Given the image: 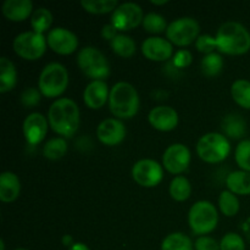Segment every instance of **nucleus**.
<instances>
[{"instance_id":"f257e3e1","label":"nucleus","mask_w":250,"mask_h":250,"mask_svg":"<svg viewBox=\"0 0 250 250\" xmlns=\"http://www.w3.org/2000/svg\"><path fill=\"white\" fill-rule=\"evenodd\" d=\"M48 121L55 133L65 138H71L80 127V109L72 99H56L49 107Z\"/></svg>"},{"instance_id":"f03ea898","label":"nucleus","mask_w":250,"mask_h":250,"mask_svg":"<svg viewBox=\"0 0 250 250\" xmlns=\"http://www.w3.org/2000/svg\"><path fill=\"white\" fill-rule=\"evenodd\" d=\"M215 38L217 50L226 55H243L250 50V33L239 22H225Z\"/></svg>"},{"instance_id":"7ed1b4c3","label":"nucleus","mask_w":250,"mask_h":250,"mask_svg":"<svg viewBox=\"0 0 250 250\" xmlns=\"http://www.w3.org/2000/svg\"><path fill=\"white\" fill-rule=\"evenodd\" d=\"M109 107L117 119H132L139 110V95L136 88L127 82H119L110 89Z\"/></svg>"},{"instance_id":"20e7f679","label":"nucleus","mask_w":250,"mask_h":250,"mask_svg":"<svg viewBox=\"0 0 250 250\" xmlns=\"http://www.w3.org/2000/svg\"><path fill=\"white\" fill-rule=\"evenodd\" d=\"M231 144L225 134L210 132L199 138L197 143V154L208 164H219L229 158Z\"/></svg>"},{"instance_id":"39448f33","label":"nucleus","mask_w":250,"mask_h":250,"mask_svg":"<svg viewBox=\"0 0 250 250\" xmlns=\"http://www.w3.org/2000/svg\"><path fill=\"white\" fill-rule=\"evenodd\" d=\"M68 85V72L63 65L59 62L48 63L42 70L38 80V88L45 98H58Z\"/></svg>"},{"instance_id":"423d86ee","label":"nucleus","mask_w":250,"mask_h":250,"mask_svg":"<svg viewBox=\"0 0 250 250\" xmlns=\"http://www.w3.org/2000/svg\"><path fill=\"white\" fill-rule=\"evenodd\" d=\"M219 215L212 203L208 200L197 202L188 212V224L190 229L197 236H205L214 231L217 226Z\"/></svg>"},{"instance_id":"0eeeda50","label":"nucleus","mask_w":250,"mask_h":250,"mask_svg":"<svg viewBox=\"0 0 250 250\" xmlns=\"http://www.w3.org/2000/svg\"><path fill=\"white\" fill-rule=\"evenodd\" d=\"M78 67L88 78L104 81L110 75V65L104 54L94 46H84L78 51Z\"/></svg>"},{"instance_id":"6e6552de","label":"nucleus","mask_w":250,"mask_h":250,"mask_svg":"<svg viewBox=\"0 0 250 250\" xmlns=\"http://www.w3.org/2000/svg\"><path fill=\"white\" fill-rule=\"evenodd\" d=\"M48 46L46 38L37 32H23L15 37L12 48L20 56L28 61L38 60L44 55Z\"/></svg>"},{"instance_id":"1a4fd4ad","label":"nucleus","mask_w":250,"mask_h":250,"mask_svg":"<svg viewBox=\"0 0 250 250\" xmlns=\"http://www.w3.org/2000/svg\"><path fill=\"white\" fill-rule=\"evenodd\" d=\"M200 26L197 20L192 17H181L168 24L166 37L171 44L186 46L195 42L199 37Z\"/></svg>"},{"instance_id":"9d476101","label":"nucleus","mask_w":250,"mask_h":250,"mask_svg":"<svg viewBox=\"0 0 250 250\" xmlns=\"http://www.w3.org/2000/svg\"><path fill=\"white\" fill-rule=\"evenodd\" d=\"M164 177V168L153 159H142L132 167V178L144 188H153L160 185Z\"/></svg>"},{"instance_id":"9b49d317","label":"nucleus","mask_w":250,"mask_h":250,"mask_svg":"<svg viewBox=\"0 0 250 250\" xmlns=\"http://www.w3.org/2000/svg\"><path fill=\"white\" fill-rule=\"evenodd\" d=\"M143 10L136 2H124L116 7L111 16V23L117 31H131L143 22Z\"/></svg>"},{"instance_id":"f8f14e48","label":"nucleus","mask_w":250,"mask_h":250,"mask_svg":"<svg viewBox=\"0 0 250 250\" xmlns=\"http://www.w3.org/2000/svg\"><path fill=\"white\" fill-rule=\"evenodd\" d=\"M190 164V151L185 144H171L163 155V167L172 175L185 172Z\"/></svg>"},{"instance_id":"ddd939ff","label":"nucleus","mask_w":250,"mask_h":250,"mask_svg":"<svg viewBox=\"0 0 250 250\" xmlns=\"http://www.w3.org/2000/svg\"><path fill=\"white\" fill-rule=\"evenodd\" d=\"M46 42L49 48L59 55H70L78 48L77 36L72 31L63 27H56L49 31Z\"/></svg>"},{"instance_id":"4468645a","label":"nucleus","mask_w":250,"mask_h":250,"mask_svg":"<svg viewBox=\"0 0 250 250\" xmlns=\"http://www.w3.org/2000/svg\"><path fill=\"white\" fill-rule=\"evenodd\" d=\"M49 121L44 115L32 112L23 121V136L29 146H37L45 138L48 133Z\"/></svg>"},{"instance_id":"2eb2a0df","label":"nucleus","mask_w":250,"mask_h":250,"mask_svg":"<svg viewBox=\"0 0 250 250\" xmlns=\"http://www.w3.org/2000/svg\"><path fill=\"white\" fill-rule=\"evenodd\" d=\"M97 136L104 146H115L124 142L126 127L119 119H106L98 126Z\"/></svg>"},{"instance_id":"dca6fc26","label":"nucleus","mask_w":250,"mask_h":250,"mask_svg":"<svg viewBox=\"0 0 250 250\" xmlns=\"http://www.w3.org/2000/svg\"><path fill=\"white\" fill-rule=\"evenodd\" d=\"M142 53L144 58L150 61H167L173 54V46L167 39L161 37H149L142 44Z\"/></svg>"},{"instance_id":"f3484780","label":"nucleus","mask_w":250,"mask_h":250,"mask_svg":"<svg viewBox=\"0 0 250 250\" xmlns=\"http://www.w3.org/2000/svg\"><path fill=\"white\" fill-rule=\"evenodd\" d=\"M148 120L151 127L158 131L170 132L177 127L178 114L173 107L161 105V106H156L150 110Z\"/></svg>"},{"instance_id":"a211bd4d","label":"nucleus","mask_w":250,"mask_h":250,"mask_svg":"<svg viewBox=\"0 0 250 250\" xmlns=\"http://www.w3.org/2000/svg\"><path fill=\"white\" fill-rule=\"evenodd\" d=\"M110 89L104 81H92L83 92V102L92 110L102 109L109 100Z\"/></svg>"},{"instance_id":"6ab92c4d","label":"nucleus","mask_w":250,"mask_h":250,"mask_svg":"<svg viewBox=\"0 0 250 250\" xmlns=\"http://www.w3.org/2000/svg\"><path fill=\"white\" fill-rule=\"evenodd\" d=\"M1 11L9 21L22 22L33 14V2L31 0H6Z\"/></svg>"},{"instance_id":"aec40b11","label":"nucleus","mask_w":250,"mask_h":250,"mask_svg":"<svg viewBox=\"0 0 250 250\" xmlns=\"http://www.w3.org/2000/svg\"><path fill=\"white\" fill-rule=\"evenodd\" d=\"M21 193V182L14 172L5 171L0 175V200L2 203H12Z\"/></svg>"},{"instance_id":"412c9836","label":"nucleus","mask_w":250,"mask_h":250,"mask_svg":"<svg viewBox=\"0 0 250 250\" xmlns=\"http://www.w3.org/2000/svg\"><path fill=\"white\" fill-rule=\"evenodd\" d=\"M226 186L229 192L236 195H250V172L234 171L226 178Z\"/></svg>"},{"instance_id":"4be33fe9","label":"nucleus","mask_w":250,"mask_h":250,"mask_svg":"<svg viewBox=\"0 0 250 250\" xmlns=\"http://www.w3.org/2000/svg\"><path fill=\"white\" fill-rule=\"evenodd\" d=\"M17 83V71L14 63L7 58L0 59V93L10 92Z\"/></svg>"},{"instance_id":"5701e85b","label":"nucleus","mask_w":250,"mask_h":250,"mask_svg":"<svg viewBox=\"0 0 250 250\" xmlns=\"http://www.w3.org/2000/svg\"><path fill=\"white\" fill-rule=\"evenodd\" d=\"M246 121L237 114H229L224 117L221 122V128L227 137L239 139L246 134Z\"/></svg>"},{"instance_id":"b1692460","label":"nucleus","mask_w":250,"mask_h":250,"mask_svg":"<svg viewBox=\"0 0 250 250\" xmlns=\"http://www.w3.org/2000/svg\"><path fill=\"white\" fill-rule=\"evenodd\" d=\"M232 99L243 109L250 110V82L247 80H237L231 85Z\"/></svg>"},{"instance_id":"393cba45","label":"nucleus","mask_w":250,"mask_h":250,"mask_svg":"<svg viewBox=\"0 0 250 250\" xmlns=\"http://www.w3.org/2000/svg\"><path fill=\"white\" fill-rule=\"evenodd\" d=\"M171 198L176 202H185L190 197L192 193V186L190 182L183 176H176L170 183V188H168Z\"/></svg>"},{"instance_id":"a878e982","label":"nucleus","mask_w":250,"mask_h":250,"mask_svg":"<svg viewBox=\"0 0 250 250\" xmlns=\"http://www.w3.org/2000/svg\"><path fill=\"white\" fill-rule=\"evenodd\" d=\"M192 241L188 236L181 233V232H176V233H171L164 238L163 243H161V250H193Z\"/></svg>"},{"instance_id":"bb28decb","label":"nucleus","mask_w":250,"mask_h":250,"mask_svg":"<svg viewBox=\"0 0 250 250\" xmlns=\"http://www.w3.org/2000/svg\"><path fill=\"white\" fill-rule=\"evenodd\" d=\"M111 44V49L116 55L121 56V58H131L136 53V42L128 36L125 34H119L114 41L110 42Z\"/></svg>"},{"instance_id":"cd10ccee","label":"nucleus","mask_w":250,"mask_h":250,"mask_svg":"<svg viewBox=\"0 0 250 250\" xmlns=\"http://www.w3.org/2000/svg\"><path fill=\"white\" fill-rule=\"evenodd\" d=\"M53 23V15L50 10L45 7H38L34 10L31 16V26L33 28V32L43 34L44 32L48 31Z\"/></svg>"},{"instance_id":"c85d7f7f","label":"nucleus","mask_w":250,"mask_h":250,"mask_svg":"<svg viewBox=\"0 0 250 250\" xmlns=\"http://www.w3.org/2000/svg\"><path fill=\"white\" fill-rule=\"evenodd\" d=\"M81 5L89 14L104 15L114 12L119 6V2L117 0H82Z\"/></svg>"},{"instance_id":"c756f323","label":"nucleus","mask_w":250,"mask_h":250,"mask_svg":"<svg viewBox=\"0 0 250 250\" xmlns=\"http://www.w3.org/2000/svg\"><path fill=\"white\" fill-rule=\"evenodd\" d=\"M67 153V143L61 137L50 139L43 146V155L49 160H59Z\"/></svg>"},{"instance_id":"7c9ffc66","label":"nucleus","mask_w":250,"mask_h":250,"mask_svg":"<svg viewBox=\"0 0 250 250\" xmlns=\"http://www.w3.org/2000/svg\"><path fill=\"white\" fill-rule=\"evenodd\" d=\"M200 68H202V73L204 76H207V77H215L224 68V59L217 53L205 55L202 62H200Z\"/></svg>"},{"instance_id":"2f4dec72","label":"nucleus","mask_w":250,"mask_h":250,"mask_svg":"<svg viewBox=\"0 0 250 250\" xmlns=\"http://www.w3.org/2000/svg\"><path fill=\"white\" fill-rule=\"evenodd\" d=\"M219 207L222 214L227 217L236 216L239 211V200L236 194L229 190H224L220 194Z\"/></svg>"},{"instance_id":"473e14b6","label":"nucleus","mask_w":250,"mask_h":250,"mask_svg":"<svg viewBox=\"0 0 250 250\" xmlns=\"http://www.w3.org/2000/svg\"><path fill=\"white\" fill-rule=\"evenodd\" d=\"M142 24H143V28L146 29V32L151 34L163 33V32H166L168 27L165 17L156 14V12H150V14L146 15Z\"/></svg>"},{"instance_id":"72a5a7b5","label":"nucleus","mask_w":250,"mask_h":250,"mask_svg":"<svg viewBox=\"0 0 250 250\" xmlns=\"http://www.w3.org/2000/svg\"><path fill=\"white\" fill-rule=\"evenodd\" d=\"M234 159L242 171L250 172V139H244L237 146Z\"/></svg>"},{"instance_id":"f704fd0d","label":"nucleus","mask_w":250,"mask_h":250,"mask_svg":"<svg viewBox=\"0 0 250 250\" xmlns=\"http://www.w3.org/2000/svg\"><path fill=\"white\" fill-rule=\"evenodd\" d=\"M220 248L221 250H246V243L239 234L229 232L222 237Z\"/></svg>"},{"instance_id":"c9c22d12","label":"nucleus","mask_w":250,"mask_h":250,"mask_svg":"<svg viewBox=\"0 0 250 250\" xmlns=\"http://www.w3.org/2000/svg\"><path fill=\"white\" fill-rule=\"evenodd\" d=\"M195 48L198 49V51L205 54V55H209V54L215 53V49H217L216 38H215V37L209 36V34H203V36H199L197 41H195Z\"/></svg>"},{"instance_id":"e433bc0d","label":"nucleus","mask_w":250,"mask_h":250,"mask_svg":"<svg viewBox=\"0 0 250 250\" xmlns=\"http://www.w3.org/2000/svg\"><path fill=\"white\" fill-rule=\"evenodd\" d=\"M41 97H42V93L41 90L37 89V88H26V89L22 92L21 98V104L23 105L24 107H36L37 105L41 103Z\"/></svg>"},{"instance_id":"4c0bfd02","label":"nucleus","mask_w":250,"mask_h":250,"mask_svg":"<svg viewBox=\"0 0 250 250\" xmlns=\"http://www.w3.org/2000/svg\"><path fill=\"white\" fill-rule=\"evenodd\" d=\"M195 250H221L220 243H217L214 238L208 236H202L195 241Z\"/></svg>"},{"instance_id":"58836bf2","label":"nucleus","mask_w":250,"mask_h":250,"mask_svg":"<svg viewBox=\"0 0 250 250\" xmlns=\"http://www.w3.org/2000/svg\"><path fill=\"white\" fill-rule=\"evenodd\" d=\"M173 62H175V65L180 68L187 67V66H189L190 62H192V54L188 50H180L175 55Z\"/></svg>"},{"instance_id":"ea45409f","label":"nucleus","mask_w":250,"mask_h":250,"mask_svg":"<svg viewBox=\"0 0 250 250\" xmlns=\"http://www.w3.org/2000/svg\"><path fill=\"white\" fill-rule=\"evenodd\" d=\"M117 32L119 31H117L116 27H115L112 23L105 24L102 29V37L105 39V41L111 42V41H114L117 36H119V34H117Z\"/></svg>"},{"instance_id":"a19ab883","label":"nucleus","mask_w":250,"mask_h":250,"mask_svg":"<svg viewBox=\"0 0 250 250\" xmlns=\"http://www.w3.org/2000/svg\"><path fill=\"white\" fill-rule=\"evenodd\" d=\"M62 244L65 247H67V248H70V247H72L75 243H73V238L70 234H65V236L62 237Z\"/></svg>"},{"instance_id":"79ce46f5","label":"nucleus","mask_w":250,"mask_h":250,"mask_svg":"<svg viewBox=\"0 0 250 250\" xmlns=\"http://www.w3.org/2000/svg\"><path fill=\"white\" fill-rule=\"evenodd\" d=\"M67 250H90L84 243H75L72 247H70Z\"/></svg>"},{"instance_id":"37998d69","label":"nucleus","mask_w":250,"mask_h":250,"mask_svg":"<svg viewBox=\"0 0 250 250\" xmlns=\"http://www.w3.org/2000/svg\"><path fill=\"white\" fill-rule=\"evenodd\" d=\"M151 4L156 5V6H159V5H165V4H167V0H160V1H158V0H153V1H151Z\"/></svg>"},{"instance_id":"c03bdc74","label":"nucleus","mask_w":250,"mask_h":250,"mask_svg":"<svg viewBox=\"0 0 250 250\" xmlns=\"http://www.w3.org/2000/svg\"><path fill=\"white\" fill-rule=\"evenodd\" d=\"M0 250H5V243H4V241H0Z\"/></svg>"},{"instance_id":"a18cd8bd","label":"nucleus","mask_w":250,"mask_h":250,"mask_svg":"<svg viewBox=\"0 0 250 250\" xmlns=\"http://www.w3.org/2000/svg\"><path fill=\"white\" fill-rule=\"evenodd\" d=\"M14 250H27V249H23V248H17V249H14Z\"/></svg>"}]
</instances>
